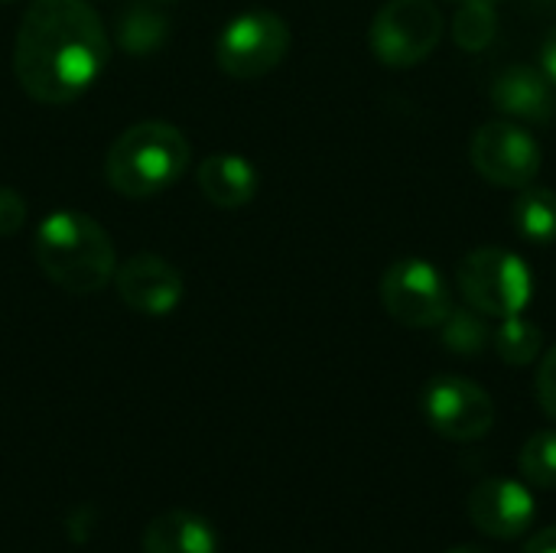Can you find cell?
<instances>
[{"label":"cell","instance_id":"603a6c76","mask_svg":"<svg viewBox=\"0 0 556 553\" xmlns=\"http://www.w3.org/2000/svg\"><path fill=\"white\" fill-rule=\"evenodd\" d=\"M541 68H544V75L556 85V29H551L544 36V42H541Z\"/></svg>","mask_w":556,"mask_h":553},{"label":"cell","instance_id":"30bf717a","mask_svg":"<svg viewBox=\"0 0 556 553\" xmlns=\"http://www.w3.org/2000/svg\"><path fill=\"white\" fill-rule=\"evenodd\" d=\"M117 297L140 316H169L186 293L182 274L156 254H134L114 271Z\"/></svg>","mask_w":556,"mask_h":553},{"label":"cell","instance_id":"44dd1931","mask_svg":"<svg viewBox=\"0 0 556 553\" xmlns=\"http://www.w3.org/2000/svg\"><path fill=\"white\" fill-rule=\"evenodd\" d=\"M26 222V202L16 189L0 186V238H10Z\"/></svg>","mask_w":556,"mask_h":553},{"label":"cell","instance_id":"cb8c5ba5","mask_svg":"<svg viewBox=\"0 0 556 553\" xmlns=\"http://www.w3.org/2000/svg\"><path fill=\"white\" fill-rule=\"evenodd\" d=\"M521 553H556V525L554 528H544V531H538Z\"/></svg>","mask_w":556,"mask_h":553},{"label":"cell","instance_id":"d4e9b609","mask_svg":"<svg viewBox=\"0 0 556 553\" xmlns=\"http://www.w3.org/2000/svg\"><path fill=\"white\" fill-rule=\"evenodd\" d=\"M446 553H489V551H482V548H456V551H446Z\"/></svg>","mask_w":556,"mask_h":553},{"label":"cell","instance_id":"8fae6325","mask_svg":"<svg viewBox=\"0 0 556 553\" xmlns=\"http://www.w3.org/2000/svg\"><path fill=\"white\" fill-rule=\"evenodd\" d=\"M534 515H538V502L531 489L515 479H485L469 495L472 525L495 541L521 538L531 528Z\"/></svg>","mask_w":556,"mask_h":553},{"label":"cell","instance_id":"4fadbf2b","mask_svg":"<svg viewBox=\"0 0 556 553\" xmlns=\"http://www.w3.org/2000/svg\"><path fill=\"white\" fill-rule=\"evenodd\" d=\"M143 553H218V531L195 512H163L143 528Z\"/></svg>","mask_w":556,"mask_h":553},{"label":"cell","instance_id":"4316f807","mask_svg":"<svg viewBox=\"0 0 556 553\" xmlns=\"http://www.w3.org/2000/svg\"><path fill=\"white\" fill-rule=\"evenodd\" d=\"M153 3H163L166 7V3H176V0H153Z\"/></svg>","mask_w":556,"mask_h":553},{"label":"cell","instance_id":"6da1fadb","mask_svg":"<svg viewBox=\"0 0 556 553\" xmlns=\"http://www.w3.org/2000/svg\"><path fill=\"white\" fill-rule=\"evenodd\" d=\"M108 65V33L85 0H33L13 42V72L42 104L81 98Z\"/></svg>","mask_w":556,"mask_h":553},{"label":"cell","instance_id":"d6986e66","mask_svg":"<svg viewBox=\"0 0 556 553\" xmlns=\"http://www.w3.org/2000/svg\"><path fill=\"white\" fill-rule=\"evenodd\" d=\"M498 36L495 3H463L453 16V42L466 52H482Z\"/></svg>","mask_w":556,"mask_h":553},{"label":"cell","instance_id":"3957f363","mask_svg":"<svg viewBox=\"0 0 556 553\" xmlns=\"http://www.w3.org/2000/svg\"><path fill=\"white\" fill-rule=\"evenodd\" d=\"M189 140L179 127L166 121H140L111 143L104 176L114 192L147 199L179 183L189 166Z\"/></svg>","mask_w":556,"mask_h":553},{"label":"cell","instance_id":"7c38bea8","mask_svg":"<svg viewBox=\"0 0 556 553\" xmlns=\"http://www.w3.org/2000/svg\"><path fill=\"white\" fill-rule=\"evenodd\" d=\"M492 104L508 117L551 124L556 117L554 81L531 65H511L492 81Z\"/></svg>","mask_w":556,"mask_h":553},{"label":"cell","instance_id":"2e32d148","mask_svg":"<svg viewBox=\"0 0 556 553\" xmlns=\"http://www.w3.org/2000/svg\"><path fill=\"white\" fill-rule=\"evenodd\" d=\"M511 228L531 244L556 241V192L547 186H525L511 205Z\"/></svg>","mask_w":556,"mask_h":553},{"label":"cell","instance_id":"ac0fdd59","mask_svg":"<svg viewBox=\"0 0 556 553\" xmlns=\"http://www.w3.org/2000/svg\"><path fill=\"white\" fill-rule=\"evenodd\" d=\"M492 345L498 352V359L511 368H525L531 365L538 355H541V345H544V332L541 326L521 319V316H508L502 319V326L495 329L492 336Z\"/></svg>","mask_w":556,"mask_h":553},{"label":"cell","instance_id":"ffe728a7","mask_svg":"<svg viewBox=\"0 0 556 553\" xmlns=\"http://www.w3.org/2000/svg\"><path fill=\"white\" fill-rule=\"evenodd\" d=\"M521 473L528 486L556 489V430H541L521 447Z\"/></svg>","mask_w":556,"mask_h":553},{"label":"cell","instance_id":"e0dca14e","mask_svg":"<svg viewBox=\"0 0 556 553\" xmlns=\"http://www.w3.org/2000/svg\"><path fill=\"white\" fill-rule=\"evenodd\" d=\"M440 339H443L446 352L463 355V359H476L492 345V329L479 310L459 306V310H450L446 319L440 323Z\"/></svg>","mask_w":556,"mask_h":553},{"label":"cell","instance_id":"83f0119b","mask_svg":"<svg viewBox=\"0 0 556 553\" xmlns=\"http://www.w3.org/2000/svg\"><path fill=\"white\" fill-rule=\"evenodd\" d=\"M0 3H13V0H0Z\"/></svg>","mask_w":556,"mask_h":553},{"label":"cell","instance_id":"277c9868","mask_svg":"<svg viewBox=\"0 0 556 553\" xmlns=\"http://www.w3.org/2000/svg\"><path fill=\"white\" fill-rule=\"evenodd\" d=\"M456 284L472 310L495 319L521 316L534 293L528 264L505 248L469 251L456 271Z\"/></svg>","mask_w":556,"mask_h":553},{"label":"cell","instance_id":"9a60e30c","mask_svg":"<svg viewBox=\"0 0 556 553\" xmlns=\"http://www.w3.org/2000/svg\"><path fill=\"white\" fill-rule=\"evenodd\" d=\"M114 33L124 52L130 55H153L156 49H163V42L169 39V16L163 13V3L153 0H130L121 7L117 20H114Z\"/></svg>","mask_w":556,"mask_h":553},{"label":"cell","instance_id":"8992f818","mask_svg":"<svg viewBox=\"0 0 556 553\" xmlns=\"http://www.w3.org/2000/svg\"><path fill=\"white\" fill-rule=\"evenodd\" d=\"M443 39V13L430 0H388L368 29L371 52L391 68L424 62Z\"/></svg>","mask_w":556,"mask_h":553},{"label":"cell","instance_id":"7402d4cb","mask_svg":"<svg viewBox=\"0 0 556 553\" xmlns=\"http://www.w3.org/2000/svg\"><path fill=\"white\" fill-rule=\"evenodd\" d=\"M538 401H541L544 414L556 420V345L544 355V362L538 368Z\"/></svg>","mask_w":556,"mask_h":553},{"label":"cell","instance_id":"52a82bcc","mask_svg":"<svg viewBox=\"0 0 556 553\" xmlns=\"http://www.w3.org/2000/svg\"><path fill=\"white\" fill-rule=\"evenodd\" d=\"M381 303L388 316L407 329H430L446 319L453 310L450 284L443 274L420 261V257H404L394 261L384 277H381Z\"/></svg>","mask_w":556,"mask_h":553},{"label":"cell","instance_id":"9c48e42d","mask_svg":"<svg viewBox=\"0 0 556 553\" xmlns=\"http://www.w3.org/2000/svg\"><path fill=\"white\" fill-rule=\"evenodd\" d=\"M472 166L482 179L502 189H525L541 173V147L538 140L508 121L482 124L469 147Z\"/></svg>","mask_w":556,"mask_h":553},{"label":"cell","instance_id":"5b68a950","mask_svg":"<svg viewBox=\"0 0 556 553\" xmlns=\"http://www.w3.org/2000/svg\"><path fill=\"white\" fill-rule=\"evenodd\" d=\"M290 26L270 10H244L225 23L215 39V62L225 75L251 81L283 62Z\"/></svg>","mask_w":556,"mask_h":553},{"label":"cell","instance_id":"484cf974","mask_svg":"<svg viewBox=\"0 0 556 553\" xmlns=\"http://www.w3.org/2000/svg\"><path fill=\"white\" fill-rule=\"evenodd\" d=\"M450 3H459L463 7V3H495V0H450Z\"/></svg>","mask_w":556,"mask_h":553},{"label":"cell","instance_id":"7a4b0ae2","mask_svg":"<svg viewBox=\"0 0 556 553\" xmlns=\"http://www.w3.org/2000/svg\"><path fill=\"white\" fill-rule=\"evenodd\" d=\"M33 254L42 274L68 293H98L114 280L117 257L108 231L85 212H52L39 222Z\"/></svg>","mask_w":556,"mask_h":553},{"label":"cell","instance_id":"5bb4252c","mask_svg":"<svg viewBox=\"0 0 556 553\" xmlns=\"http://www.w3.org/2000/svg\"><path fill=\"white\" fill-rule=\"evenodd\" d=\"M199 189L218 209H241L257 192V169L238 153H212L199 166Z\"/></svg>","mask_w":556,"mask_h":553},{"label":"cell","instance_id":"ba28073f","mask_svg":"<svg viewBox=\"0 0 556 553\" xmlns=\"http://www.w3.org/2000/svg\"><path fill=\"white\" fill-rule=\"evenodd\" d=\"M424 414L427 424L456 443L482 440L495 427V404L489 391L469 378L440 375L424 391Z\"/></svg>","mask_w":556,"mask_h":553}]
</instances>
